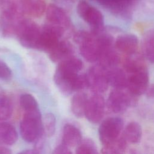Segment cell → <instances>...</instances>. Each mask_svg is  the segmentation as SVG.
<instances>
[{
  "instance_id": "31",
  "label": "cell",
  "mask_w": 154,
  "mask_h": 154,
  "mask_svg": "<svg viewBox=\"0 0 154 154\" xmlns=\"http://www.w3.org/2000/svg\"><path fill=\"white\" fill-rule=\"evenodd\" d=\"M144 94L148 99L154 100V84L149 85Z\"/></svg>"
},
{
  "instance_id": "19",
  "label": "cell",
  "mask_w": 154,
  "mask_h": 154,
  "mask_svg": "<svg viewBox=\"0 0 154 154\" xmlns=\"http://www.w3.org/2000/svg\"><path fill=\"white\" fill-rule=\"evenodd\" d=\"M17 132L12 125L7 122L0 123V145H13L17 141Z\"/></svg>"
},
{
  "instance_id": "23",
  "label": "cell",
  "mask_w": 154,
  "mask_h": 154,
  "mask_svg": "<svg viewBox=\"0 0 154 154\" xmlns=\"http://www.w3.org/2000/svg\"><path fill=\"white\" fill-rule=\"evenodd\" d=\"M82 61L78 58L72 56L59 63L57 68L63 71L78 74L82 69Z\"/></svg>"
},
{
  "instance_id": "2",
  "label": "cell",
  "mask_w": 154,
  "mask_h": 154,
  "mask_svg": "<svg viewBox=\"0 0 154 154\" xmlns=\"http://www.w3.org/2000/svg\"><path fill=\"white\" fill-rule=\"evenodd\" d=\"M74 40L79 45L82 57L89 63L98 61L100 56V46L96 35L91 32L79 31L74 35Z\"/></svg>"
},
{
  "instance_id": "30",
  "label": "cell",
  "mask_w": 154,
  "mask_h": 154,
  "mask_svg": "<svg viewBox=\"0 0 154 154\" xmlns=\"http://www.w3.org/2000/svg\"><path fill=\"white\" fill-rule=\"evenodd\" d=\"M52 154H72V153L69 147L62 143L54 149Z\"/></svg>"
},
{
  "instance_id": "8",
  "label": "cell",
  "mask_w": 154,
  "mask_h": 154,
  "mask_svg": "<svg viewBox=\"0 0 154 154\" xmlns=\"http://www.w3.org/2000/svg\"><path fill=\"white\" fill-rule=\"evenodd\" d=\"M127 75L126 89L136 97L144 94L149 85V73L147 67Z\"/></svg>"
},
{
  "instance_id": "1",
  "label": "cell",
  "mask_w": 154,
  "mask_h": 154,
  "mask_svg": "<svg viewBox=\"0 0 154 154\" xmlns=\"http://www.w3.org/2000/svg\"><path fill=\"white\" fill-rule=\"evenodd\" d=\"M19 128L20 135L25 141L35 142L39 136L45 133L40 109L25 112Z\"/></svg>"
},
{
  "instance_id": "26",
  "label": "cell",
  "mask_w": 154,
  "mask_h": 154,
  "mask_svg": "<svg viewBox=\"0 0 154 154\" xmlns=\"http://www.w3.org/2000/svg\"><path fill=\"white\" fill-rule=\"evenodd\" d=\"M20 105L25 112L39 109L38 103L35 97L29 93L22 94L19 99Z\"/></svg>"
},
{
  "instance_id": "7",
  "label": "cell",
  "mask_w": 154,
  "mask_h": 154,
  "mask_svg": "<svg viewBox=\"0 0 154 154\" xmlns=\"http://www.w3.org/2000/svg\"><path fill=\"white\" fill-rule=\"evenodd\" d=\"M123 128V121L119 117H109L104 120L98 130L99 139L103 145L118 138Z\"/></svg>"
},
{
  "instance_id": "15",
  "label": "cell",
  "mask_w": 154,
  "mask_h": 154,
  "mask_svg": "<svg viewBox=\"0 0 154 154\" xmlns=\"http://www.w3.org/2000/svg\"><path fill=\"white\" fill-rule=\"evenodd\" d=\"M82 141V134L75 125L67 123L63 129L62 143L67 147L78 146Z\"/></svg>"
},
{
  "instance_id": "32",
  "label": "cell",
  "mask_w": 154,
  "mask_h": 154,
  "mask_svg": "<svg viewBox=\"0 0 154 154\" xmlns=\"http://www.w3.org/2000/svg\"><path fill=\"white\" fill-rule=\"evenodd\" d=\"M17 154H41L40 152H37L34 149H26L18 153Z\"/></svg>"
},
{
  "instance_id": "29",
  "label": "cell",
  "mask_w": 154,
  "mask_h": 154,
  "mask_svg": "<svg viewBox=\"0 0 154 154\" xmlns=\"http://www.w3.org/2000/svg\"><path fill=\"white\" fill-rule=\"evenodd\" d=\"M12 76V72L7 64L2 61H0V79L9 80Z\"/></svg>"
},
{
  "instance_id": "27",
  "label": "cell",
  "mask_w": 154,
  "mask_h": 154,
  "mask_svg": "<svg viewBox=\"0 0 154 154\" xmlns=\"http://www.w3.org/2000/svg\"><path fill=\"white\" fill-rule=\"evenodd\" d=\"M43 126L46 137H51L54 135L56 128V118L54 114L48 112L44 116Z\"/></svg>"
},
{
  "instance_id": "12",
  "label": "cell",
  "mask_w": 154,
  "mask_h": 154,
  "mask_svg": "<svg viewBox=\"0 0 154 154\" xmlns=\"http://www.w3.org/2000/svg\"><path fill=\"white\" fill-rule=\"evenodd\" d=\"M46 17L50 23L57 25L63 28L69 27L70 20L63 9L58 5L51 4L46 10Z\"/></svg>"
},
{
  "instance_id": "10",
  "label": "cell",
  "mask_w": 154,
  "mask_h": 154,
  "mask_svg": "<svg viewBox=\"0 0 154 154\" xmlns=\"http://www.w3.org/2000/svg\"><path fill=\"white\" fill-rule=\"evenodd\" d=\"M79 73H72L56 69L54 75V82L60 90L64 96H69L73 91H76V81Z\"/></svg>"
},
{
  "instance_id": "4",
  "label": "cell",
  "mask_w": 154,
  "mask_h": 154,
  "mask_svg": "<svg viewBox=\"0 0 154 154\" xmlns=\"http://www.w3.org/2000/svg\"><path fill=\"white\" fill-rule=\"evenodd\" d=\"M42 29L37 23L29 19L19 22L15 29L20 44L26 48H35L41 34Z\"/></svg>"
},
{
  "instance_id": "33",
  "label": "cell",
  "mask_w": 154,
  "mask_h": 154,
  "mask_svg": "<svg viewBox=\"0 0 154 154\" xmlns=\"http://www.w3.org/2000/svg\"><path fill=\"white\" fill-rule=\"evenodd\" d=\"M0 154H12L11 151L4 146L0 145Z\"/></svg>"
},
{
  "instance_id": "25",
  "label": "cell",
  "mask_w": 154,
  "mask_h": 154,
  "mask_svg": "<svg viewBox=\"0 0 154 154\" xmlns=\"http://www.w3.org/2000/svg\"><path fill=\"white\" fill-rule=\"evenodd\" d=\"M13 112L11 99L6 96H0V121L8 119Z\"/></svg>"
},
{
  "instance_id": "14",
  "label": "cell",
  "mask_w": 154,
  "mask_h": 154,
  "mask_svg": "<svg viewBox=\"0 0 154 154\" xmlns=\"http://www.w3.org/2000/svg\"><path fill=\"white\" fill-rule=\"evenodd\" d=\"M49 58L55 63H60L73 56V48L67 41H60L55 47L49 53Z\"/></svg>"
},
{
  "instance_id": "28",
  "label": "cell",
  "mask_w": 154,
  "mask_h": 154,
  "mask_svg": "<svg viewBox=\"0 0 154 154\" xmlns=\"http://www.w3.org/2000/svg\"><path fill=\"white\" fill-rule=\"evenodd\" d=\"M76 154H97L94 143L90 139H85L77 146Z\"/></svg>"
},
{
  "instance_id": "21",
  "label": "cell",
  "mask_w": 154,
  "mask_h": 154,
  "mask_svg": "<svg viewBox=\"0 0 154 154\" xmlns=\"http://www.w3.org/2000/svg\"><path fill=\"white\" fill-rule=\"evenodd\" d=\"M142 51L145 59L154 64V28L144 34L142 42Z\"/></svg>"
},
{
  "instance_id": "5",
  "label": "cell",
  "mask_w": 154,
  "mask_h": 154,
  "mask_svg": "<svg viewBox=\"0 0 154 154\" xmlns=\"http://www.w3.org/2000/svg\"><path fill=\"white\" fill-rule=\"evenodd\" d=\"M137 97L132 94L126 88L113 89L109 94L106 106L114 113H122L135 105Z\"/></svg>"
},
{
  "instance_id": "9",
  "label": "cell",
  "mask_w": 154,
  "mask_h": 154,
  "mask_svg": "<svg viewBox=\"0 0 154 154\" xmlns=\"http://www.w3.org/2000/svg\"><path fill=\"white\" fill-rule=\"evenodd\" d=\"M105 107V101L100 94H95L88 97L84 116L87 119L93 123H97L102 119Z\"/></svg>"
},
{
  "instance_id": "13",
  "label": "cell",
  "mask_w": 154,
  "mask_h": 154,
  "mask_svg": "<svg viewBox=\"0 0 154 154\" xmlns=\"http://www.w3.org/2000/svg\"><path fill=\"white\" fill-rule=\"evenodd\" d=\"M109 85L113 89H125L127 87L128 75L122 67H113L107 70Z\"/></svg>"
},
{
  "instance_id": "3",
  "label": "cell",
  "mask_w": 154,
  "mask_h": 154,
  "mask_svg": "<svg viewBox=\"0 0 154 154\" xmlns=\"http://www.w3.org/2000/svg\"><path fill=\"white\" fill-rule=\"evenodd\" d=\"M78 16L82 19L91 29L93 34H97L104 28V16L96 7L84 0L79 1L76 6Z\"/></svg>"
},
{
  "instance_id": "22",
  "label": "cell",
  "mask_w": 154,
  "mask_h": 154,
  "mask_svg": "<svg viewBox=\"0 0 154 154\" xmlns=\"http://www.w3.org/2000/svg\"><path fill=\"white\" fill-rule=\"evenodd\" d=\"M127 147V140L124 136L119 137L113 141L103 145L102 154H123Z\"/></svg>"
},
{
  "instance_id": "18",
  "label": "cell",
  "mask_w": 154,
  "mask_h": 154,
  "mask_svg": "<svg viewBox=\"0 0 154 154\" xmlns=\"http://www.w3.org/2000/svg\"><path fill=\"white\" fill-rule=\"evenodd\" d=\"M60 38L55 34L42 29L41 34L37 41L35 49L49 53L58 43Z\"/></svg>"
},
{
  "instance_id": "20",
  "label": "cell",
  "mask_w": 154,
  "mask_h": 154,
  "mask_svg": "<svg viewBox=\"0 0 154 154\" xmlns=\"http://www.w3.org/2000/svg\"><path fill=\"white\" fill-rule=\"evenodd\" d=\"M87 95L82 91H78L72 98L71 111L78 118L84 116L86 104L88 100Z\"/></svg>"
},
{
  "instance_id": "11",
  "label": "cell",
  "mask_w": 154,
  "mask_h": 154,
  "mask_svg": "<svg viewBox=\"0 0 154 154\" xmlns=\"http://www.w3.org/2000/svg\"><path fill=\"white\" fill-rule=\"evenodd\" d=\"M139 46V40L137 36L131 33L121 34L114 41L116 49L125 55H129L137 52Z\"/></svg>"
},
{
  "instance_id": "16",
  "label": "cell",
  "mask_w": 154,
  "mask_h": 154,
  "mask_svg": "<svg viewBox=\"0 0 154 154\" xmlns=\"http://www.w3.org/2000/svg\"><path fill=\"white\" fill-rule=\"evenodd\" d=\"M146 67L144 57L143 54L138 52L126 55L123 60L122 68L127 74L132 73Z\"/></svg>"
},
{
  "instance_id": "6",
  "label": "cell",
  "mask_w": 154,
  "mask_h": 154,
  "mask_svg": "<svg viewBox=\"0 0 154 154\" xmlns=\"http://www.w3.org/2000/svg\"><path fill=\"white\" fill-rule=\"evenodd\" d=\"M107 70L108 69L97 63L91 66L85 73L88 87L94 93H103L109 86Z\"/></svg>"
},
{
  "instance_id": "24",
  "label": "cell",
  "mask_w": 154,
  "mask_h": 154,
  "mask_svg": "<svg viewBox=\"0 0 154 154\" xmlns=\"http://www.w3.org/2000/svg\"><path fill=\"white\" fill-rule=\"evenodd\" d=\"M142 136V129L140 125L136 122H131L126 126L125 135L126 140L131 143H138Z\"/></svg>"
},
{
  "instance_id": "17",
  "label": "cell",
  "mask_w": 154,
  "mask_h": 154,
  "mask_svg": "<svg viewBox=\"0 0 154 154\" xmlns=\"http://www.w3.org/2000/svg\"><path fill=\"white\" fill-rule=\"evenodd\" d=\"M23 13L34 17H39L46 12V5L43 0H19Z\"/></svg>"
}]
</instances>
